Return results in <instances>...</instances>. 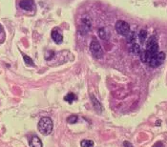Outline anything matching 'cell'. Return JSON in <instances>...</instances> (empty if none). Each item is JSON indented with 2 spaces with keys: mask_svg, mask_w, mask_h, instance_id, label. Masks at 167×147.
Listing matches in <instances>:
<instances>
[{
  "mask_svg": "<svg viewBox=\"0 0 167 147\" xmlns=\"http://www.w3.org/2000/svg\"><path fill=\"white\" fill-rule=\"evenodd\" d=\"M38 130L42 135H50L53 131V121L48 117H44L39 120Z\"/></svg>",
  "mask_w": 167,
  "mask_h": 147,
  "instance_id": "obj_1",
  "label": "cell"
},
{
  "mask_svg": "<svg viewBox=\"0 0 167 147\" xmlns=\"http://www.w3.org/2000/svg\"><path fill=\"white\" fill-rule=\"evenodd\" d=\"M90 51L91 53L93 55V56L97 59H100L102 58L103 56V50L102 47L100 46V44L99 43V41L96 40V39H93L91 41L90 44Z\"/></svg>",
  "mask_w": 167,
  "mask_h": 147,
  "instance_id": "obj_2",
  "label": "cell"
},
{
  "mask_svg": "<svg viewBox=\"0 0 167 147\" xmlns=\"http://www.w3.org/2000/svg\"><path fill=\"white\" fill-rule=\"evenodd\" d=\"M115 28L119 34L124 35V37H127L130 33V25L127 23L126 21H123V20L117 21V23L115 25Z\"/></svg>",
  "mask_w": 167,
  "mask_h": 147,
  "instance_id": "obj_3",
  "label": "cell"
},
{
  "mask_svg": "<svg viewBox=\"0 0 167 147\" xmlns=\"http://www.w3.org/2000/svg\"><path fill=\"white\" fill-rule=\"evenodd\" d=\"M165 60V53L163 52H159L158 53H156L155 56H152V58L150 59L149 61V65L151 67H154V68H157L159 66H161V64L164 62Z\"/></svg>",
  "mask_w": 167,
  "mask_h": 147,
  "instance_id": "obj_4",
  "label": "cell"
},
{
  "mask_svg": "<svg viewBox=\"0 0 167 147\" xmlns=\"http://www.w3.org/2000/svg\"><path fill=\"white\" fill-rule=\"evenodd\" d=\"M19 7L24 11L31 12V11L35 10V1L34 0H21Z\"/></svg>",
  "mask_w": 167,
  "mask_h": 147,
  "instance_id": "obj_5",
  "label": "cell"
},
{
  "mask_svg": "<svg viewBox=\"0 0 167 147\" xmlns=\"http://www.w3.org/2000/svg\"><path fill=\"white\" fill-rule=\"evenodd\" d=\"M90 28H91V21H90V19L84 18V19L81 20L80 26H79V28H78V32L81 34H86L87 32L90 30Z\"/></svg>",
  "mask_w": 167,
  "mask_h": 147,
  "instance_id": "obj_6",
  "label": "cell"
},
{
  "mask_svg": "<svg viewBox=\"0 0 167 147\" xmlns=\"http://www.w3.org/2000/svg\"><path fill=\"white\" fill-rule=\"evenodd\" d=\"M52 38H53V40L57 43V44H60L61 42L63 41V37H62V34H61L59 33V31L57 30V29H54V30L52 31Z\"/></svg>",
  "mask_w": 167,
  "mask_h": 147,
  "instance_id": "obj_7",
  "label": "cell"
},
{
  "mask_svg": "<svg viewBox=\"0 0 167 147\" xmlns=\"http://www.w3.org/2000/svg\"><path fill=\"white\" fill-rule=\"evenodd\" d=\"M91 99H92V102H93V107L97 113H101L103 111V107L101 105V103L97 100L94 96H91Z\"/></svg>",
  "mask_w": 167,
  "mask_h": 147,
  "instance_id": "obj_8",
  "label": "cell"
},
{
  "mask_svg": "<svg viewBox=\"0 0 167 147\" xmlns=\"http://www.w3.org/2000/svg\"><path fill=\"white\" fill-rule=\"evenodd\" d=\"M30 147H43L41 139L37 136H32L30 141Z\"/></svg>",
  "mask_w": 167,
  "mask_h": 147,
  "instance_id": "obj_9",
  "label": "cell"
},
{
  "mask_svg": "<svg viewBox=\"0 0 167 147\" xmlns=\"http://www.w3.org/2000/svg\"><path fill=\"white\" fill-rule=\"evenodd\" d=\"M97 34H99V37L103 39V40H107L109 38V32H107V30L105 28H101L97 31Z\"/></svg>",
  "mask_w": 167,
  "mask_h": 147,
  "instance_id": "obj_10",
  "label": "cell"
},
{
  "mask_svg": "<svg viewBox=\"0 0 167 147\" xmlns=\"http://www.w3.org/2000/svg\"><path fill=\"white\" fill-rule=\"evenodd\" d=\"M147 38V31L146 30H141L139 34V39L141 44H144Z\"/></svg>",
  "mask_w": 167,
  "mask_h": 147,
  "instance_id": "obj_11",
  "label": "cell"
},
{
  "mask_svg": "<svg viewBox=\"0 0 167 147\" xmlns=\"http://www.w3.org/2000/svg\"><path fill=\"white\" fill-rule=\"evenodd\" d=\"M75 99H77V96H75V95L74 94V93H69V94H67L66 96H64V100H65V101L69 102L70 104Z\"/></svg>",
  "mask_w": 167,
  "mask_h": 147,
  "instance_id": "obj_12",
  "label": "cell"
},
{
  "mask_svg": "<svg viewBox=\"0 0 167 147\" xmlns=\"http://www.w3.org/2000/svg\"><path fill=\"white\" fill-rule=\"evenodd\" d=\"M22 56H23L24 62H25L26 65H28V66H35V63H34V61H32V59L31 58L30 56H27V55H25V53H23Z\"/></svg>",
  "mask_w": 167,
  "mask_h": 147,
  "instance_id": "obj_13",
  "label": "cell"
},
{
  "mask_svg": "<svg viewBox=\"0 0 167 147\" xmlns=\"http://www.w3.org/2000/svg\"><path fill=\"white\" fill-rule=\"evenodd\" d=\"M136 34L134 33V32H130L129 34L127 35V41H128V43H130V44H134V43H136Z\"/></svg>",
  "mask_w": 167,
  "mask_h": 147,
  "instance_id": "obj_14",
  "label": "cell"
},
{
  "mask_svg": "<svg viewBox=\"0 0 167 147\" xmlns=\"http://www.w3.org/2000/svg\"><path fill=\"white\" fill-rule=\"evenodd\" d=\"M81 147H93L94 146V141L91 139H83L80 142Z\"/></svg>",
  "mask_w": 167,
  "mask_h": 147,
  "instance_id": "obj_15",
  "label": "cell"
},
{
  "mask_svg": "<svg viewBox=\"0 0 167 147\" xmlns=\"http://www.w3.org/2000/svg\"><path fill=\"white\" fill-rule=\"evenodd\" d=\"M78 116H75V115H72V116H70L67 119V122L70 123V124H75V123L78 122Z\"/></svg>",
  "mask_w": 167,
  "mask_h": 147,
  "instance_id": "obj_16",
  "label": "cell"
},
{
  "mask_svg": "<svg viewBox=\"0 0 167 147\" xmlns=\"http://www.w3.org/2000/svg\"><path fill=\"white\" fill-rule=\"evenodd\" d=\"M132 52L134 53H136V55H140V52H141L140 45L137 44V43H134V44H132Z\"/></svg>",
  "mask_w": 167,
  "mask_h": 147,
  "instance_id": "obj_17",
  "label": "cell"
},
{
  "mask_svg": "<svg viewBox=\"0 0 167 147\" xmlns=\"http://www.w3.org/2000/svg\"><path fill=\"white\" fill-rule=\"evenodd\" d=\"M123 146H124V147H134L129 141H124V142H123Z\"/></svg>",
  "mask_w": 167,
  "mask_h": 147,
  "instance_id": "obj_18",
  "label": "cell"
},
{
  "mask_svg": "<svg viewBox=\"0 0 167 147\" xmlns=\"http://www.w3.org/2000/svg\"><path fill=\"white\" fill-rule=\"evenodd\" d=\"M153 147H163V144H162L161 142H157L156 144H154Z\"/></svg>",
  "mask_w": 167,
  "mask_h": 147,
  "instance_id": "obj_19",
  "label": "cell"
},
{
  "mask_svg": "<svg viewBox=\"0 0 167 147\" xmlns=\"http://www.w3.org/2000/svg\"><path fill=\"white\" fill-rule=\"evenodd\" d=\"M0 33H3V28L1 25H0Z\"/></svg>",
  "mask_w": 167,
  "mask_h": 147,
  "instance_id": "obj_20",
  "label": "cell"
}]
</instances>
